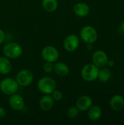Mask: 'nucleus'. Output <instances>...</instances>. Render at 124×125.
Returning a JSON list of instances; mask_svg holds the SVG:
<instances>
[{
    "mask_svg": "<svg viewBox=\"0 0 124 125\" xmlns=\"http://www.w3.org/2000/svg\"><path fill=\"white\" fill-rule=\"evenodd\" d=\"M37 88L40 92L45 94H50L56 89V82L50 77H43L39 80Z\"/></svg>",
    "mask_w": 124,
    "mask_h": 125,
    "instance_id": "f257e3e1",
    "label": "nucleus"
},
{
    "mask_svg": "<svg viewBox=\"0 0 124 125\" xmlns=\"http://www.w3.org/2000/svg\"><path fill=\"white\" fill-rule=\"evenodd\" d=\"M99 72V67L94 64H87L82 69L81 76L83 80L88 82H91L98 78Z\"/></svg>",
    "mask_w": 124,
    "mask_h": 125,
    "instance_id": "f03ea898",
    "label": "nucleus"
},
{
    "mask_svg": "<svg viewBox=\"0 0 124 125\" xmlns=\"http://www.w3.org/2000/svg\"><path fill=\"white\" fill-rule=\"evenodd\" d=\"M18 83L16 80L11 78H4L0 82V90L6 95H11L17 92L18 90Z\"/></svg>",
    "mask_w": 124,
    "mask_h": 125,
    "instance_id": "7ed1b4c3",
    "label": "nucleus"
},
{
    "mask_svg": "<svg viewBox=\"0 0 124 125\" xmlns=\"http://www.w3.org/2000/svg\"><path fill=\"white\" fill-rule=\"evenodd\" d=\"M4 56L10 59H17L23 53V49L20 45L16 42H10L6 44L3 48Z\"/></svg>",
    "mask_w": 124,
    "mask_h": 125,
    "instance_id": "20e7f679",
    "label": "nucleus"
},
{
    "mask_svg": "<svg viewBox=\"0 0 124 125\" xmlns=\"http://www.w3.org/2000/svg\"><path fill=\"white\" fill-rule=\"evenodd\" d=\"M97 37L96 30L91 26H86L80 31V37L87 44L95 42L97 40Z\"/></svg>",
    "mask_w": 124,
    "mask_h": 125,
    "instance_id": "39448f33",
    "label": "nucleus"
},
{
    "mask_svg": "<svg viewBox=\"0 0 124 125\" xmlns=\"http://www.w3.org/2000/svg\"><path fill=\"white\" fill-rule=\"evenodd\" d=\"M41 55L45 61L53 63L56 62L59 58V53L58 50L52 45H47L43 48Z\"/></svg>",
    "mask_w": 124,
    "mask_h": 125,
    "instance_id": "423d86ee",
    "label": "nucleus"
},
{
    "mask_svg": "<svg viewBox=\"0 0 124 125\" xmlns=\"http://www.w3.org/2000/svg\"><path fill=\"white\" fill-rule=\"evenodd\" d=\"M15 80L19 86H28L32 83L34 80V75L31 70H23L17 74Z\"/></svg>",
    "mask_w": 124,
    "mask_h": 125,
    "instance_id": "0eeeda50",
    "label": "nucleus"
},
{
    "mask_svg": "<svg viewBox=\"0 0 124 125\" xmlns=\"http://www.w3.org/2000/svg\"><path fill=\"white\" fill-rule=\"evenodd\" d=\"M80 40L77 35L70 34L67 36L64 41V48L69 52L75 51L79 46Z\"/></svg>",
    "mask_w": 124,
    "mask_h": 125,
    "instance_id": "6e6552de",
    "label": "nucleus"
},
{
    "mask_svg": "<svg viewBox=\"0 0 124 125\" xmlns=\"http://www.w3.org/2000/svg\"><path fill=\"white\" fill-rule=\"evenodd\" d=\"M93 64H94L99 68H102L105 67L107 64L108 58L105 52L103 51L99 50L94 53L92 56Z\"/></svg>",
    "mask_w": 124,
    "mask_h": 125,
    "instance_id": "1a4fd4ad",
    "label": "nucleus"
},
{
    "mask_svg": "<svg viewBox=\"0 0 124 125\" xmlns=\"http://www.w3.org/2000/svg\"><path fill=\"white\" fill-rule=\"evenodd\" d=\"M9 105L15 111H20L24 107V100L23 97L17 94H11L9 98Z\"/></svg>",
    "mask_w": 124,
    "mask_h": 125,
    "instance_id": "9d476101",
    "label": "nucleus"
},
{
    "mask_svg": "<svg viewBox=\"0 0 124 125\" xmlns=\"http://www.w3.org/2000/svg\"><path fill=\"white\" fill-rule=\"evenodd\" d=\"M92 105V100L89 96L83 95L79 97L76 102V107L79 111H85L88 110Z\"/></svg>",
    "mask_w": 124,
    "mask_h": 125,
    "instance_id": "9b49d317",
    "label": "nucleus"
},
{
    "mask_svg": "<svg viewBox=\"0 0 124 125\" xmlns=\"http://www.w3.org/2000/svg\"><path fill=\"white\" fill-rule=\"evenodd\" d=\"M73 11L77 16L83 18L88 15V13L90 12V7L86 3L80 2V3L76 4L74 6Z\"/></svg>",
    "mask_w": 124,
    "mask_h": 125,
    "instance_id": "f8f14e48",
    "label": "nucleus"
},
{
    "mask_svg": "<svg viewBox=\"0 0 124 125\" xmlns=\"http://www.w3.org/2000/svg\"><path fill=\"white\" fill-rule=\"evenodd\" d=\"M110 108L116 111H121L124 106V97L120 94L114 95L110 102Z\"/></svg>",
    "mask_w": 124,
    "mask_h": 125,
    "instance_id": "ddd939ff",
    "label": "nucleus"
},
{
    "mask_svg": "<svg viewBox=\"0 0 124 125\" xmlns=\"http://www.w3.org/2000/svg\"><path fill=\"white\" fill-rule=\"evenodd\" d=\"M54 105V100L52 96L49 94H45L39 100V107L42 110L48 111L52 109Z\"/></svg>",
    "mask_w": 124,
    "mask_h": 125,
    "instance_id": "4468645a",
    "label": "nucleus"
},
{
    "mask_svg": "<svg viewBox=\"0 0 124 125\" xmlns=\"http://www.w3.org/2000/svg\"><path fill=\"white\" fill-rule=\"evenodd\" d=\"M53 70L55 73H56V75L60 77H65L69 73V67L66 64L62 63V62H57L54 65Z\"/></svg>",
    "mask_w": 124,
    "mask_h": 125,
    "instance_id": "2eb2a0df",
    "label": "nucleus"
},
{
    "mask_svg": "<svg viewBox=\"0 0 124 125\" xmlns=\"http://www.w3.org/2000/svg\"><path fill=\"white\" fill-rule=\"evenodd\" d=\"M12 70V64L7 57H0V74L7 75Z\"/></svg>",
    "mask_w": 124,
    "mask_h": 125,
    "instance_id": "dca6fc26",
    "label": "nucleus"
},
{
    "mask_svg": "<svg viewBox=\"0 0 124 125\" xmlns=\"http://www.w3.org/2000/svg\"><path fill=\"white\" fill-rule=\"evenodd\" d=\"M102 116V109L98 105L92 106L88 109V116L92 121H96L99 119Z\"/></svg>",
    "mask_w": 124,
    "mask_h": 125,
    "instance_id": "f3484780",
    "label": "nucleus"
},
{
    "mask_svg": "<svg viewBox=\"0 0 124 125\" xmlns=\"http://www.w3.org/2000/svg\"><path fill=\"white\" fill-rule=\"evenodd\" d=\"M42 4L44 10L50 12L55 11L58 7L57 0H42Z\"/></svg>",
    "mask_w": 124,
    "mask_h": 125,
    "instance_id": "a211bd4d",
    "label": "nucleus"
},
{
    "mask_svg": "<svg viewBox=\"0 0 124 125\" xmlns=\"http://www.w3.org/2000/svg\"><path fill=\"white\" fill-rule=\"evenodd\" d=\"M111 77V72L110 69L108 68H103L99 70V75H98V78L101 82H107V81L110 80Z\"/></svg>",
    "mask_w": 124,
    "mask_h": 125,
    "instance_id": "6ab92c4d",
    "label": "nucleus"
},
{
    "mask_svg": "<svg viewBox=\"0 0 124 125\" xmlns=\"http://www.w3.org/2000/svg\"><path fill=\"white\" fill-rule=\"evenodd\" d=\"M79 115V109L77 107H70L67 111V116L70 119H75Z\"/></svg>",
    "mask_w": 124,
    "mask_h": 125,
    "instance_id": "aec40b11",
    "label": "nucleus"
},
{
    "mask_svg": "<svg viewBox=\"0 0 124 125\" xmlns=\"http://www.w3.org/2000/svg\"><path fill=\"white\" fill-rule=\"evenodd\" d=\"M54 68V65L53 64V62H46L45 64L43 65V70L47 73H50L53 72Z\"/></svg>",
    "mask_w": 124,
    "mask_h": 125,
    "instance_id": "412c9836",
    "label": "nucleus"
},
{
    "mask_svg": "<svg viewBox=\"0 0 124 125\" xmlns=\"http://www.w3.org/2000/svg\"><path fill=\"white\" fill-rule=\"evenodd\" d=\"M51 94H52V97H53V99L54 100H56V101H59V100H61L62 99V97H63V94H62V92H61V91H59V90L55 89Z\"/></svg>",
    "mask_w": 124,
    "mask_h": 125,
    "instance_id": "4be33fe9",
    "label": "nucleus"
},
{
    "mask_svg": "<svg viewBox=\"0 0 124 125\" xmlns=\"http://www.w3.org/2000/svg\"><path fill=\"white\" fill-rule=\"evenodd\" d=\"M4 39H5V34L1 29H0V45L4 42Z\"/></svg>",
    "mask_w": 124,
    "mask_h": 125,
    "instance_id": "5701e85b",
    "label": "nucleus"
},
{
    "mask_svg": "<svg viewBox=\"0 0 124 125\" xmlns=\"http://www.w3.org/2000/svg\"><path fill=\"white\" fill-rule=\"evenodd\" d=\"M6 115V111L3 107H0V119L4 118Z\"/></svg>",
    "mask_w": 124,
    "mask_h": 125,
    "instance_id": "b1692460",
    "label": "nucleus"
},
{
    "mask_svg": "<svg viewBox=\"0 0 124 125\" xmlns=\"http://www.w3.org/2000/svg\"><path fill=\"white\" fill-rule=\"evenodd\" d=\"M107 64H108L110 67H112V66H113L114 65V62L113 61V60H108L107 61Z\"/></svg>",
    "mask_w": 124,
    "mask_h": 125,
    "instance_id": "393cba45",
    "label": "nucleus"
},
{
    "mask_svg": "<svg viewBox=\"0 0 124 125\" xmlns=\"http://www.w3.org/2000/svg\"><path fill=\"white\" fill-rule=\"evenodd\" d=\"M120 28H121V32H123L124 33V21L121 24V26H120Z\"/></svg>",
    "mask_w": 124,
    "mask_h": 125,
    "instance_id": "a878e982",
    "label": "nucleus"
}]
</instances>
